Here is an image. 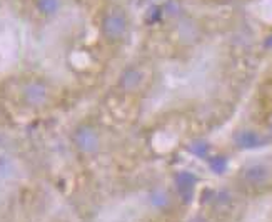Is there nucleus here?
Segmentation results:
<instances>
[{
    "label": "nucleus",
    "mask_w": 272,
    "mask_h": 222,
    "mask_svg": "<svg viewBox=\"0 0 272 222\" xmlns=\"http://www.w3.org/2000/svg\"><path fill=\"white\" fill-rule=\"evenodd\" d=\"M102 34L104 37L111 42H116V40H120L127 32V17L122 10L114 9L109 14H106V17L102 20Z\"/></svg>",
    "instance_id": "1"
},
{
    "label": "nucleus",
    "mask_w": 272,
    "mask_h": 222,
    "mask_svg": "<svg viewBox=\"0 0 272 222\" xmlns=\"http://www.w3.org/2000/svg\"><path fill=\"white\" fill-rule=\"evenodd\" d=\"M74 142L77 149L83 154H94L101 147V137L90 126H80L74 132Z\"/></svg>",
    "instance_id": "2"
},
{
    "label": "nucleus",
    "mask_w": 272,
    "mask_h": 222,
    "mask_svg": "<svg viewBox=\"0 0 272 222\" xmlns=\"http://www.w3.org/2000/svg\"><path fill=\"white\" fill-rule=\"evenodd\" d=\"M270 179V169L265 164H252L245 167L242 172V180L249 185H262Z\"/></svg>",
    "instance_id": "3"
},
{
    "label": "nucleus",
    "mask_w": 272,
    "mask_h": 222,
    "mask_svg": "<svg viewBox=\"0 0 272 222\" xmlns=\"http://www.w3.org/2000/svg\"><path fill=\"white\" fill-rule=\"evenodd\" d=\"M196 175L191 174V172H179L175 175V187H177V192L180 194V197L189 202L194 195V190H196Z\"/></svg>",
    "instance_id": "4"
},
{
    "label": "nucleus",
    "mask_w": 272,
    "mask_h": 222,
    "mask_svg": "<svg viewBox=\"0 0 272 222\" xmlns=\"http://www.w3.org/2000/svg\"><path fill=\"white\" fill-rule=\"evenodd\" d=\"M24 97L30 105H42L47 100V89L40 82H30L29 85H25Z\"/></svg>",
    "instance_id": "5"
},
{
    "label": "nucleus",
    "mask_w": 272,
    "mask_h": 222,
    "mask_svg": "<svg viewBox=\"0 0 272 222\" xmlns=\"http://www.w3.org/2000/svg\"><path fill=\"white\" fill-rule=\"evenodd\" d=\"M234 141L240 149H257L265 144L264 139L254 131H240L234 136Z\"/></svg>",
    "instance_id": "6"
},
{
    "label": "nucleus",
    "mask_w": 272,
    "mask_h": 222,
    "mask_svg": "<svg viewBox=\"0 0 272 222\" xmlns=\"http://www.w3.org/2000/svg\"><path fill=\"white\" fill-rule=\"evenodd\" d=\"M142 70H139L137 67H129L122 72L119 80V85L124 90H135L137 87L142 84Z\"/></svg>",
    "instance_id": "7"
},
{
    "label": "nucleus",
    "mask_w": 272,
    "mask_h": 222,
    "mask_svg": "<svg viewBox=\"0 0 272 222\" xmlns=\"http://www.w3.org/2000/svg\"><path fill=\"white\" fill-rule=\"evenodd\" d=\"M149 200H150V204H152V207L160 209V210H164V209H167L170 205V195L164 189L152 190L150 195H149Z\"/></svg>",
    "instance_id": "8"
},
{
    "label": "nucleus",
    "mask_w": 272,
    "mask_h": 222,
    "mask_svg": "<svg viewBox=\"0 0 272 222\" xmlns=\"http://www.w3.org/2000/svg\"><path fill=\"white\" fill-rule=\"evenodd\" d=\"M179 32H180V39L184 40V42H192L196 37H197V29H196V25L192 24V22H184L180 25V29H179Z\"/></svg>",
    "instance_id": "9"
},
{
    "label": "nucleus",
    "mask_w": 272,
    "mask_h": 222,
    "mask_svg": "<svg viewBox=\"0 0 272 222\" xmlns=\"http://www.w3.org/2000/svg\"><path fill=\"white\" fill-rule=\"evenodd\" d=\"M209 166H211L212 172L216 174H224L227 169V159L224 156H214L209 159Z\"/></svg>",
    "instance_id": "10"
},
{
    "label": "nucleus",
    "mask_w": 272,
    "mask_h": 222,
    "mask_svg": "<svg viewBox=\"0 0 272 222\" xmlns=\"http://www.w3.org/2000/svg\"><path fill=\"white\" fill-rule=\"evenodd\" d=\"M60 2L59 0H37V7L40 9V12H44L47 15H52L59 10Z\"/></svg>",
    "instance_id": "11"
},
{
    "label": "nucleus",
    "mask_w": 272,
    "mask_h": 222,
    "mask_svg": "<svg viewBox=\"0 0 272 222\" xmlns=\"http://www.w3.org/2000/svg\"><path fill=\"white\" fill-rule=\"evenodd\" d=\"M189 152L194 154L196 157H206L209 154V144L204 141H196L189 146Z\"/></svg>",
    "instance_id": "12"
},
{
    "label": "nucleus",
    "mask_w": 272,
    "mask_h": 222,
    "mask_svg": "<svg viewBox=\"0 0 272 222\" xmlns=\"http://www.w3.org/2000/svg\"><path fill=\"white\" fill-rule=\"evenodd\" d=\"M160 17V7H152V10H150V15L147 17L149 22H154V20H157Z\"/></svg>",
    "instance_id": "13"
},
{
    "label": "nucleus",
    "mask_w": 272,
    "mask_h": 222,
    "mask_svg": "<svg viewBox=\"0 0 272 222\" xmlns=\"http://www.w3.org/2000/svg\"><path fill=\"white\" fill-rule=\"evenodd\" d=\"M264 45H265V47H267V49H272V34L269 35V37H267V39H265V42H264Z\"/></svg>",
    "instance_id": "14"
},
{
    "label": "nucleus",
    "mask_w": 272,
    "mask_h": 222,
    "mask_svg": "<svg viewBox=\"0 0 272 222\" xmlns=\"http://www.w3.org/2000/svg\"><path fill=\"white\" fill-rule=\"evenodd\" d=\"M189 222H207L206 219H204V217H192Z\"/></svg>",
    "instance_id": "15"
},
{
    "label": "nucleus",
    "mask_w": 272,
    "mask_h": 222,
    "mask_svg": "<svg viewBox=\"0 0 272 222\" xmlns=\"http://www.w3.org/2000/svg\"><path fill=\"white\" fill-rule=\"evenodd\" d=\"M267 126H269V129H270V131H272V116L269 117V121H267Z\"/></svg>",
    "instance_id": "16"
}]
</instances>
